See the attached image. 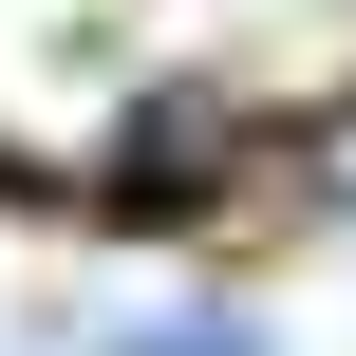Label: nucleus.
Segmentation results:
<instances>
[{"label": "nucleus", "instance_id": "obj_1", "mask_svg": "<svg viewBox=\"0 0 356 356\" xmlns=\"http://www.w3.org/2000/svg\"><path fill=\"white\" fill-rule=\"evenodd\" d=\"M113 356H263L244 319H150V338H113Z\"/></svg>", "mask_w": 356, "mask_h": 356}]
</instances>
